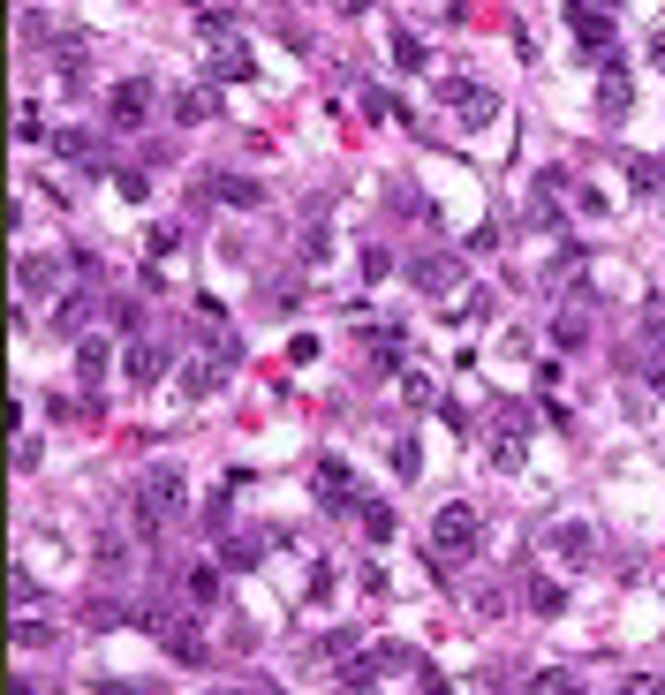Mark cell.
<instances>
[{"mask_svg":"<svg viewBox=\"0 0 665 695\" xmlns=\"http://www.w3.org/2000/svg\"><path fill=\"white\" fill-rule=\"evenodd\" d=\"M333 8H341V16H363V8H371V0H333Z\"/></svg>","mask_w":665,"mask_h":695,"instance_id":"cell-32","label":"cell"},{"mask_svg":"<svg viewBox=\"0 0 665 695\" xmlns=\"http://www.w3.org/2000/svg\"><path fill=\"white\" fill-rule=\"evenodd\" d=\"M174 514H182V476L152 469V476H144V492H137V522L159 529V522H174Z\"/></svg>","mask_w":665,"mask_h":695,"instance_id":"cell-4","label":"cell"},{"mask_svg":"<svg viewBox=\"0 0 665 695\" xmlns=\"http://www.w3.org/2000/svg\"><path fill=\"white\" fill-rule=\"evenodd\" d=\"M635 182H643V189H665V159H643V167H635Z\"/></svg>","mask_w":665,"mask_h":695,"instance_id":"cell-31","label":"cell"},{"mask_svg":"<svg viewBox=\"0 0 665 695\" xmlns=\"http://www.w3.org/2000/svg\"><path fill=\"white\" fill-rule=\"evenodd\" d=\"M16 288H23V295H53V257H23V265H16Z\"/></svg>","mask_w":665,"mask_h":695,"instance_id":"cell-17","label":"cell"},{"mask_svg":"<svg viewBox=\"0 0 665 695\" xmlns=\"http://www.w3.org/2000/svg\"><path fill=\"white\" fill-rule=\"evenodd\" d=\"M529 688H537V695H567L575 673H567V665H545V673H529Z\"/></svg>","mask_w":665,"mask_h":695,"instance_id":"cell-23","label":"cell"},{"mask_svg":"<svg viewBox=\"0 0 665 695\" xmlns=\"http://www.w3.org/2000/svg\"><path fill=\"white\" fill-rule=\"evenodd\" d=\"M189 597H197V605H220V567H189Z\"/></svg>","mask_w":665,"mask_h":695,"instance_id":"cell-20","label":"cell"},{"mask_svg":"<svg viewBox=\"0 0 665 695\" xmlns=\"http://www.w3.org/2000/svg\"><path fill=\"white\" fill-rule=\"evenodd\" d=\"M552 340H560V348H582V340H590V325H582L575 310H560V318H552Z\"/></svg>","mask_w":665,"mask_h":695,"instance_id":"cell-22","label":"cell"},{"mask_svg":"<svg viewBox=\"0 0 665 695\" xmlns=\"http://www.w3.org/2000/svg\"><path fill=\"white\" fill-rule=\"evenodd\" d=\"M439 99H446V114H461V129H492L499 121V99L484 84H469V76H446Z\"/></svg>","mask_w":665,"mask_h":695,"instance_id":"cell-3","label":"cell"},{"mask_svg":"<svg viewBox=\"0 0 665 695\" xmlns=\"http://www.w3.org/2000/svg\"><path fill=\"white\" fill-rule=\"evenodd\" d=\"M46 136V121H38V106H16V144H38Z\"/></svg>","mask_w":665,"mask_h":695,"instance_id":"cell-28","label":"cell"},{"mask_svg":"<svg viewBox=\"0 0 665 695\" xmlns=\"http://www.w3.org/2000/svg\"><path fill=\"white\" fill-rule=\"evenodd\" d=\"M552 552H560L567 567H590V560H597V537H590L582 522H560V529H552Z\"/></svg>","mask_w":665,"mask_h":695,"instance_id":"cell-12","label":"cell"},{"mask_svg":"<svg viewBox=\"0 0 665 695\" xmlns=\"http://www.w3.org/2000/svg\"><path fill=\"white\" fill-rule=\"evenodd\" d=\"M212 197L235 204V212H257V204H265V182H250V174H227V182H212Z\"/></svg>","mask_w":665,"mask_h":695,"instance_id":"cell-14","label":"cell"},{"mask_svg":"<svg viewBox=\"0 0 665 695\" xmlns=\"http://www.w3.org/2000/svg\"><path fill=\"white\" fill-rule=\"evenodd\" d=\"M318 257H325V227L310 220V227H303V265H318Z\"/></svg>","mask_w":665,"mask_h":695,"instance_id":"cell-30","label":"cell"},{"mask_svg":"<svg viewBox=\"0 0 665 695\" xmlns=\"http://www.w3.org/2000/svg\"><path fill=\"white\" fill-rule=\"evenodd\" d=\"M386 272H393V250H378V242H371V250H363V280H386Z\"/></svg>","mask_w":665,"mask_h":695,"instance_id":"cell-29","label":"cell"},{"mask_svg":"<svg viewBox=\"0 0 665 695\" xmlns=\"http://www.w3.org/2000/svg\"><path fill=\"white\" fill-rule=\"evenodd\" d=\"M469 552H477V514L439 507V522H431V567H461Z\"/></svg>","mask_w":665,"mask_h":695,"instance_id":"cell-1","label":"cell"},{"mask_svg":"<svg viewBox=\"0 0 665 695\" xmlns=\"http://www.w3.org/2000/svg\"><path fill=\"white\" fill-rule=\"evenodd\" d=\"M529 612L560 620V612H567V590H560V582H529Z\"/></svg>","mask_w":665,"mask_h":695,"instance_id":"cell-19","label":"cell"},{"mask_svg":"<svg viewBox=\"0 0 665 695\" xmlns=\"http://www.w3.org/2000/svg\"><path fill=\"white\" fill-rule=\"evenodd\" d=\"M137 628H144V635H159L174 665H205V658H212V650H205V635L189 628V620H174V612H137Z\"/></svg>","mask_w":665,"mask_h":695,"instance_id":"cell-2","label":"cell"},{"mask_svg":"<svg viewBox=\"0 0 665 695\" xmlns=\"http://www.w3.org/2000/svg\"><path fill=\"white\" fill-rule=\"evenodd\" d=\"M356 514H363V529H371V537H378V544H386V537H393V507H386V499H363V507H356Z\"/></svg>","mask_w":665,"mask_h":695,"instance_id":"cell-21","label":"cell"},{"mask_svg":"<svg viewBox=\"0 0 665 695\" xmlns=\"http://www.w3.org/2000/svg\"><path fill=\"white\" fill-rule=\"evenodd\" d=\"M650 53H658V68H665V38H650Z\"/></svg>","mask_w":665,"mask_h":695,"instance_id":"cell-34","label":"cell"},{"mask_svg":"<svg viewBox=\"0 0 665 695\" xmlns=\"http://www.w3.org/2000/svg\"><path fill=\"white\" fill-rule=\"evenodd\" d=\"M76 371H84V386H99L106 378V340H76Z\"/></svg>","mask_w":665,"mask_h":695,"instance_id":"cell-18","label":"cell"},{"mask_svg":"<svg viewBox=\"0 0 665 695\" xmlns=\"http://www.w3.org/2000/svg\"><path fill=\"white\" fill-rule=\"evenodd\" d=\"M91 318V295H61V333H84Z\"/></svg>","mask_w":665,"mask_h":695,"instance_id":"cell-26","label":"cell"},{"mask_svg":"<svg viewBox=\"0 0 665 695\" xmlns=\"http://www.w3.org/2000/svg\"><path fill=\"white\" fill-rule=\"evenodd\" d=\"M386 204H393V212H409V220H424V212H431V204H424V197H416V189H409V182H393V189H386Z\"/></svg>","mask_w":665,"mask_h":695,"instance_id":"cell-25","label":"cell"},{"mask_svg":"<svg viewBox=\"0 0 665 695\" xmlns=\"http://www.w3.org/2000/svg\"><path fill=\"white\" fill-rule=\"evenodd\" d=\"M106 121H114V129H144V121H152V76H129V84H114V99H106Z\"/></svg>","mask_w":665,"mask_h":695,"instance_id":"cell-5","label":"cell"},{"mask_svg":"<svg viewBox=\"0 0 665 695\" xmlns=\"http://www.w3.org/2000/svg\"><path fill=\"white\" fill-rule=\"evenodd\" d=\"M318 507H325V514H348V507H363V499H356V476H348L341 461H318Z\"/></svg>","mask_w":665,"mask_h":695,"instance_id":"cell-10","label":"cell"},{"mask_svg":"<svg viewBox=\"0 0 665 695\" xmlns=\"http://www.w3.org/2000/svg\"><path fill=\"white\" fill-rule=\"evenodd\" d=\"M386 53H393V68H401V76L431 68V61H424V38H416V31H393V46H386Z\"/></svg>","mask_w":665,"mask_h":695,"instance_id":"cell-16","label":"cell"},{"mask_svg":"<svg viewBox=\"0 0 665 695\" xmlns=\"http://www.w3.org/2000/svg\"><path fill=\"white\" fill-rule=\"evenodd\" d=\"M121 371L137 378V386H159V378H167V356H159L152 340H129V356H121Z\"/></svg>","mask_w":665,"mask_h":695,"instance_id":"cell-13","label":"cell"},{"mask_svg":"<svg viewBox=\"0 0 665 695\" xmlns=\"http://www.w3.org/2000/svg\"><path fill=\"white\" fill-rule=\"evenodd\" d=\"M628 363L650 378V386L665 393V318H643V333H635V348H628Z\"/></svg>","mask_w":665,"mask_h":695,"instance_id":"cell-8","label":"cell"},{"mask_svg":"<svg viewBox=\"0 0 665 695\" xmlns=\"http://www.w3.org/2000/svg\"><path fill=\"white\" fill-rule=\"evenodd\" d=\"M628 106H635L628 68H620V61H605V76H597V121H628Z\"/></svg>","mask_w":665,"mask_h":695,"instance_id":"cell-9","label":"cell"},{"mask_svg":"<svg viewBox=\"0 0 665 695\" xmlns=\"http://www.w3.org/2000/svg\"><path fill=\"white\" fill-rule=\"evenodd\" d=\"M257 560H265V544H257V537H227V567H257Z\"/></svg>","mask_w":665,"mask_h":695,"instance_id":"cell-27","label":"cell"},{"mask_svg":"<svg viewBox=\"0 0 665 695\" xmlns=\"http://www.w3.org/2000/svg\"><path fill=\"white\" fill-rule=\"evenodd\" d=\"M174 121H189V129H197V121H220V91H182V99H174Z\"/></svg>","mask_w":665,"mask_h":695,"instance_id":"cell-15","label":"cell"},{"mask_svg":"<svg viewBox=\"0 0 665 695\" xmlns=\"http://www.w3.org/2000/svg\"><path fill=\"white\" fill-rule=\"evenodd\" d=\"M205 76H220V84H250V76H257V61L242 53V38H227V46L205 61Z\"/></svg>","mask_w":665,"mask_h":695,"instance_id":"cell-11","label":"cell"},{"mask_svg":"<svg viewBox=\"0 0 665 695\" xmlns=\"http://www.w3.org/2000/svg\"><path fill=\"white\" fill-rule=\"evenodd\" d=\"M393 469H401V476H416V469H424V446H416L409 431H401V439H393Z\"/></svg>","mask_w":665,"mask_h":695,"instance_id":"cell-24","label":"cell"},{"mask_svg":"<svg viewBox=\"0 0 665 695\" xmlns=\"http://www.w3.org/2000/svg\"><path fill=\"white\" fill-rule=\"evenodd\" d=\"M567 31H575V46H582V53L613 61V16H605V8H567Z\"/></svg>","mask_w":665,"mask_h":695,"instance_id":"cell-7","label":"cell"},{"mask_svg":"<svg viewBox=\"0 0 665 695\" xmlns=\"http://www.w3.org/2000/svg\"><path fill=\"white\" fill-rule=\"evenodd\" d=\"M409 280H416L424 295H454V288H461V257L424 250V257H409Z\"/></svg>","mask_w":665,"mask_h":695,"instance_id":"cell-6","label":"cell"},{"mask_svg":"<svg viewBox=\"0 0 665 695\" xmlns=\"http://www.w3.org/2000/svg\"><path fill=\"white\" fill-rule=\"evenodd\" d=\"M567 8H613V0H567Z\"/></svg>","mask_w":665,"mask_h":695,"instance_id":"cell-33","label":"cell"}]
</instances>
